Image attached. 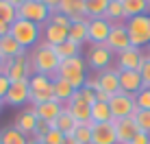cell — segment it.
Returning a JSON list of instances; mask_svg holds the SVG:
<instances>
[{
	"mask_svg": "<svg viewBox=\"0 0 150 144\" xmlns=\"http://www.w3.org/2000/svg\"><path fill=\"white\" fill-rule=\"evenodd\" d=\"M63 144H79V142H76V138H74V135H65Z\"/></svg>",
	"mask_w": 150,
	"mask_h": 144,
	"instance_id": "obj_45",
	"label": "cell"
},
{
	"mask_svg": "<svg viewBox=\"0 0 150 144\" xmlns=\"http://www.w3.org/2000/svg\"><path fill=\"white\" fill-rule=\"evenodd\" d=\"M68 39H72V42H76V44H81V46L89 44V35H87V18L74 20V22L70 24Z\"/></svg>",
	"mask_w": 150,
	"mask_h": 144,
	"instance_id": "obj_22",
	"label": "cell"
},
{
	"mask_svg": "<svg viewBox=\"0 0 150 144\" xmlns=\"http://www.w3.org/2000/svg\"><path fill=\"white\" fill-rule=\"evenodd\" d=\"M113 61H115V55L107 48V44H89V48L85 53V63L94 72L113 68Z\"/></svg>",
	"mask_w": 150,
	"mask_h": 144,
	"instance_id": "obj_5",
	"label": "cell"
},
{
	"mask_svg": "<svg viewBox=\"0 0 150 144\" xmlns=\"http://www.w3.org/2000/svg\"><path fill=\"white\" fill-rule=\"evenodd\" d=\"M37 114H35V109L30 107V109H22L18 114V118H15V129L18 131H22L24 135H33V131H35V127H37Z\"/></svg>",
	"mask_w": 150,
	"mask_h": 144,
	"instance_id": "obj_19",
	"label": "cell"
},
{
	"mask_svg": "<svg viewBox=\"0 0 150 144\" xmlns=\"http://www.w3.org/2000/svg\"><path fill=\"white\" fill-rule=\"evenodd\" d=\"M63 107L74 116V120L79 122V125H89V122H91V107L87 105V103H83V101H79V98L72 96L70 103L63 105Z\"/></svg>",
	"mask_w": 150,
	"mask_h": 144,
	"instance_id": "obj_18",
	"label": "cell"
},
{
	"mask_svg": "<svg viewBox=\"0 0 150 144\" xmlns=\"http://www.w3.org/2000/svg\"><path fill=\"white\" fill-rule=\"evenodd\" d=\"M72 96H74V98H79V101H83V103H87L89 107H91V105H94V103L98 101V98H96V92L91 90L89 85H85V87H81V90H76Z\"/></svg>",
	"mask_w": 150,
	"mask_h": 144,
	"instance_id": "obj_36",
	"label": "cell"
},
{
	"mask_svg": "<svg viewBox=\"0 0 150 144\" xmlns=\"http://www.w3.org/2000/svg\"><path fill=\"white\" fill-rule=\"evenodd\" d=\"M0 144H28V138L15 129V125H11L0 131Z\"/></svg>",
	"mask_w": 150,
	"mask_h": 144,
	"instance_id": "obj_29",
	"label": "cell"
},
{
	"mask_svg": "<svg viewBox=\"0 0 150 144\" xmlns=\"http://www.w3.org/2000/svg\"><path fill=\"white\" fill-rule=\"evenodd\" d=\"M28 144H41V142H35V140H28Z\"/></svg>",
	"mask_w": 150,
	"mask_h": 144,
	"instance_id": "obj_49",
	"label": "cell"
},
{
	"mask_svg": "<svg viewBox=\"0 0 150 144\" xmlns=\"http://www.w3.org/2000/svg\"><path fill=\"white\" fill-rule=\"evenodd\" d=\"M9 35L24 50H33L41 42V26L39 24H33V22H26V20H15L11 24V33Z\"/></svg>",
	"mask_w": 150,
	"mask_h": 144,
	"instance_id": "obj_3",
	"label": "cell"
},
{
	"mask_svg": "<svg viewBox=\"0 0 150 144\" xmlns=\"http://www.w3.org/2000/svg\"><path fill=\"white\" fill-rule=\"evenodd\" d=\"M109 107H111V114H113V120H124V118H133V114L137 111V103H135V96L133 94H120L111 96L109 98Z\"/></svg>",
	"mask_w": 150,
	"mask_h": 144,
	"instance_id": "obj_8",
	"label": "cell"
},
{
	"mask_svg": "<svg viewBox=\"0 0 150 144\" xmlns=\"http://www.w3.org/2000/svg\"><path fill=\"white\" fill-rule=\"evenodd\" d=\"M122 7H124V13H126V20L137 18V15H144V13L150 11L148 0H122Z\"/></svg>",
	"mask_w": 150,
	"mask_h": 144,
	"instance_id": "obj_28",
	"label": "cell"
},
{
	"mask_svg": "<svg viewBox=\"0 0 150 144\" xmlns=\"http://www.w3.org/2000/svg\"><path fill=\"white\" fill-rule=\"evenodd\" d=\"M126 31L131 37V46L135 48H148L150 46V13L137 15L126 20Z\"/></svg>",
	"mask_w": 150,
	"mask_h": 144,
	"instance_id": "obj_4",
	"label": "cell"
},
{
	"mask_svg": "<svg viewBox=\"0 0 150 144\" xmlns=\"http://www.w3.org/2000/svg\"><path fill=\"white\" fill-rule=\"evenodd\" d=\"M144 59H146V53H144L142 48L131 46L128 50L115 55V68H117V70H137V72H139Z\"/></svg>",
	"mask_w": 150,
	"mask_h": 144,
	"instance_id": "obj_11",
	"label": "cell"
},
{
	"mask_svg": "<svg viewBox=\"0 0 150 144\" xmlns=\"http://www.w3.org/2000/svg\"><path fill=\"white\" fill-rule=\"evenodd\" d=\"M2 74H7L11 83H15V81H26V79H30L35 72H33V63H30L28 53L20 55V57H13V59H7Z\"/></svg>",
	"mask_w": 150,
	"mask_h": 144,
	"instance_id": "obj_7",
	"label": "cell"
},
{
	"mask_svg": "<svg viewBox=\"0 0 150 144\" xmlns=\"http://www.w3.org/2000/svg\"><path fill=\"white\" fill-rule=\"evenodd\" d=\"M9 87H11V81H9L7 74H0V98L4 101V96H7Z\"/></svg>",
	"mask_w": 150,
	"mask_h": 144,
	"instance_id": "obj_42",
	"label": "cell"
},
{
	"mask_svg": "<svg viewBox=\"0 0 150 144\" xmlns=\"http://www.w3.org/2000/svg\"><path fill=\"white\" fill-rule=\"evenodd\" d=\"M137 109H150V87H144L139 94H135Z\"/></svg>",
	"mask_w": 150,
	"mask_h": 144,
	"instance_id": "obj_38",
	"label": "cell"
},
{
	"mask_svg": "<svg viewBox=\"0 0 150 144\" xmlns=\"http://www.w3.org/2000/svg\"><path fill=\"white\" fill-rule=\"evenodd\" d=\"M4 63H7V59L0 55V74H2V70H4Z\"/></svg>",
	"mask_w": 150,
	"mask_h": 144,
	"instance_id": "obj_47",
	"label": "cell"
},
{
	"mask_svg": "<svg viewBox=\"0 0 150 144\" xmlns=\"http://www.w3.org/2000/svg\"><path fill=\"white\" fill-rule=\"evenodd\" d=\"M96 81L98 85H100V90L98 92H105V94L109 96H115L120 94V70L117 68H109V70H102V72H96Z\"/></svg>",
	"mask_w": 150,
	"mask_h": 144,
	"instance_id": "obj_12",
	"label": "cell"
},
{
	"mask_svg": "<svg viewBox=\"0 0 150 144\" xmlns=\"http://www.w3.org/2000/svg\"><path fill=\"white\" fill-rule=\"evenodd\" d=\"M35 109V114H37L39 120H46V122H54L57 118H59V114L63 111V105H61L59 101H48V103H44V105H37V107H33Z\"/></svg>",
	"mask_w": 150,
	"mask_h": 144,
	"instance_id": "obj_21",
	"label": "cell"
},
{
	"mask_svg": "<svg viewBox=\"0 0 150 144\" xmlns=\"http://www.w3.org/2000/svg\"><path fill=\"white\" fill-rule=\"evenodd\" d=\"M109 2L111 0H85V15L87 18H105Z\"/></svg>",
	"mask_w": 150,
	"mask_h": 144,
	"instance_id": "obj_30",
	"label": "cell"
},
{
	"mask_svg": "<svg viewBox=\"0 0 150 144\" xmlns=\"http://www.w3.org/2000/svg\"><path fill=\"white\" fill-rule=\"evenodd\" d=\"M76 125H79V122L74 120V116H72L65 107H63V111L59 114V118L52 122L54 129H59L61 133H65V135H72V133H74V129H76Z\"/></svg>",
	"mask_w": 150,
	"mask_h": 144,
	"instance_id": "obj_26",
	"label": "cell"
},
{
	"mask_svg": "<svg viewBox=\"0 0 150 144\" xmlns=\"http://www.w3.org/2000/svg\"><path fill=\"white\" fill-rule=\"evenodd\" d=\"M52 129V122H46V120H37V127H35L33 131V140L35 142H41L46 135H48V131Z\"/></svg>",
	"mask_w": 150,
	"mask_h": 144,
	"instance_id": "obj_37",
	"label": "cell"
},
{
	"mask_svg": "<svg viewBox=\"0 0 150 144\" xmlns=\"http://www.w3.org/2000/svg\"><path fill=\"white\" fill-rule=\"evenodd\" d=\"M91 127H94V122H89V125H76L72 135L76 138L79 144H91Z\"/></svg>",
	"mask_w": 150,
	"mask_h": 144,
	"instance_id": "obj_35",
	"label": "cell"
},
{
	"mask_svg": "<svg viewBox=\"0 0 150 144\" xmlns=\"http://www.w3.org/2000/svg\"><path fill=\"white\" fill-rule=\"evenodd\" d=\"M131 144H150V135H148V133H144V131H139L137 135L133 138Z\"/></svg>",
	"mask_w": 150,
	"mask_h": 144,
	"instance_id": "obj_43",
	"label": "cell"
},
{
	"mask_svg": "<svg viewBox=\"0 0 150 144\" xmlns=\"http://www.w3.org/2000/svg\"><path fill=\"white\" fill-rule=\"evenodd\" d=\"M113 24L107 18H87V35L89 44H107Z\"/></svg>",
	"mask_w": 150,
	"mask_h": 144,
	"instance_id": "obj_10",
	"label": "cell"
},
{
	"mask_svg": "<svg viewBox=\"0 0 150 144\" xmlns=\"http://www.w3.org/2000/svg\"><path fill=\"white\" fill-rule=\"evenodd\" d=\"M68 31H70V29H63V26H59V24L48 22L46 26H41V39L54 48V46L68 42Z\"/></svg>",
	"mask_w": 150,
	"mask_h": 144,
	"instance_id": "obj_17",
	"label": "cell"
},
{
	"mask_svg": "<svg viewBox=\"0 0 150 144\" xmlns=\"http://www.w3.org/2000/svg\"><path fill=\"white\" fill-rule=\"evenodd\" d=\"M48 22H52V24H59V26H63V29H70V24H72V20L68 18V15H63V13H59V11H54L52 15H50V20Z\"/></svg>",
	"mask_w": 150,
	"mask_h": 144,
	"instance_id": "obj_41",
	"label": "cell"
},
{
	"mask_svg": "<svg viewBox=\"0 0 150 144\" xmlns=\"http://www.w3.org/2000/svg\"><path fill=\"white\" fill-rule=\"evenodd\" d=\"M9 33H11V24L0 22V37H4V35H9Z\"/></svg>",
	"mask_w": 150,
	"mask_h": 144,
	"instance_id": "obj_44",
	"label": "cell"
},
{
	"mask_svg": "<svg viewBox=\"0 0 150 144\" xmlns=\"http://www.w3.org/2000/svg\"><path fill=\"white\" fill-rule=\"evenodd\" d=\"M91 144H117L115 125H113V122L94 125L91 127Z\"/></svg>",
	"mask_w": 150,
	"mask_h": 144,
	"instance_id": "obj_15",
	"label": "cell"
},
{
	"mask_svg": "<svg viewBox=\"0 0 150 144\" xmlns=\"http://www.w3.org/2000/svg\"><path fill=\"white\" fill-rule=\"evenodd\" d=\"M30 92H41V90H52V79L46 74H33L28 79Z\"/></svg>",
	"mask_w": 150,
	"mask_h": 144,
	"instance_id": "obj_32",
	"label": "cell"
},
{
	"mask_svg": "<svg viewBox=\"0 0 150 144\" xmlns=\"http://www.w3.org/2000/svg\"><path fill=\"white\" fill-rule=\"evenodd\" d=\"M2 107H4V101H2V98H0V111H2Z\"/></svg>",
	"mask_w": 150,
	"mask_h": 144,
	"instance_id": "obj_48",
	"label": "cell"
},
{
	"mask_svg": "<svg viewBox=\"0 0 150 144\" xmlns=\"http://www.w3.org/2000/svg\"><path fill=\"white\" fill-rule=\"evenodd\" d=\"M30 98V87H28V79L26 81H15L9 87L7 96H4V105H11V107H24L28 105Z\"/></svg>",
	"mask_w": 150,
	"mask_h": 144,
	"instance_id": "obj_13",
	"label": "cell"
},
{
	"mask_svg": "<svg viewBox=\"0 0 150 144\" xmlns=\"http://www.w3.org/2000/svg\"><path fill=\"white\" fill-rule=\"evenodd\" d=\"M52 87H54V98L61 103V105H68L70 103V98H72V94H74V87H72L65 79H61L59 74L52 79Z\"/></svg>",
	"mask_w": 150,
	"mask_h": 144,
	"instance_id": "obj_23",
	"label": "cell"
},
{
	"mask_svg": "<svg viewBox=\"0 0 150 144\" xmlns=\"http://www.w3.org/2000/svg\"><path fill=\"white\" fill-rule=\"evenodd\" d=\"M57 11L68 15L72 22H74V20H81V18H87L85 15V0H61Z\"/></svg>",
	"mask_w": 150,
	"mask_h": 144,
	"instance_id": "obj_20",
	"label": "cell"
},
{
	"mask_svg": "<svg viewBox=\"0 0 150 144\" xmlns=\"http://www.w3.org/2000/svg\"><path fill=\"white\" fill-rule=\"evenodd\" d=\"M63 140H65V133H61L59 129H50L48 131V135L41 140V144H63Z\"/></svg>",
	"mask_w": 150,
	"mask_h": 144,
	"instance_id": "obj_39",
	"label": "cell"
},
{
	"mask_svg": "<svg viewBox=\"0 0 150 144\" xmlns=\"http://www.w3.org/2000/svg\"><path fill=\"white\" fill-rule=\"evenodd\" d=\"M28 53V50H24L22 46H20L11 35H4V37H0V55H2L4 59H13V57H20V55Z\"/></svg>",
	"mask_w": 150,
	"mask_h": 144,
	"instance_id": "obj_24",
	"label": "cell"
},
{
	"mask_svg": "<svg viewBox=\"0 0 150 144\" xmlns=\"http://www.w3.org/2000/svg\"><path fill=\"white\" fill-rule=\"evenodd\" d=\"M9 2H11L13 7H15V9H18V7H22L24 2H28V0H9Z\"/></svg>",
	"mask_w": 150,
	"mask_h": 144,
	"instance_id": "obj_46",
	"label": "cell"
},
{
	"mask_svg": "<svg viewBox=\"0 0 150 144\" xmlns=\"http://www.w3.org/2000/svg\"><path fill=\"white\" fill-rule=\"evenodd\" d=\"M28 57H30V63H33V72L35 74H46V76H50V79H54V76L59 74L61 59L57 57L52 46L46 44L44 39H41L33 50H28Z\"/></svg>",
	"mask_w": 150,
	"mask_h": 144,
	"instance_id": "obj_1",
	"label": "cell"
},
{
	"mask_svg": "<svg viewBox=\"0 0 150 144\" xmlns=\"http://www.w3.org/2000/svg\"><path fill=\"white\" fill-rule=\"evenodd\" d=\"M115 125V135H117V144H131L133 138L139 133L137 122L133 118H124V120H113Z\"/></svg>",
	"mask_w": 150,
	"mask_h": 144,
	"instance_id": "obj_16",
	"label": "cell"
},
{
	"mask_svg": "<svg viewBox=\"0 0 150 144\" xmlns=\"http://www.w3.org/2000/svg\"><path fill=\"white\" fill-rule=\"evenodd\" d=\"M107 48L113 55H120V53L131 48V37H128V31H126V22H120V24H113L111 26L109 39H107Z\"/></svg>",
	"mask_w": 150,
	"mask_h": 144,
	"instance_id": "obj_9",
	"label": "cell"
},
{
	"mask_svg": "<svg viewBox=\"0 0 150 144\" xmlns=\"http://www.w3.org/2000/svg\"><path fill=\"white\" fill-rule=\"evenodd\" d=\"M105 18L109 20L111 24H120V22H126V13H124V7H122V0H111L109 7H107V13Z\"/></svg>",
	"mask_w": 150,
	"mask_h": 144,
	"instance_id": "obj_31",
	"label": "cell"
},
{
	"mask_svg": "<svg viewBox=\"0 0 150 144\" xmlns=\"http://www.w3.org/2000/svg\"><path fill=\"white\" fill-rule=\"evenodd\" d=\"M148 4H150V0H148Z\"/></svg>",
	"mask_w": 150,
	"mask_h": 144,
	"instance_id": "obj_51",
	"label": "cell"
},
{
	"mask_svg": "<svg viewBox=\"0 0 150 144\" xmlns=\"http://www.w3.org/2000/svg\"><path fill=\"white\" fill-rule=\"evenodd\" d=\"M148 50H150V46H148Z\"/></svg>",
	"mask_w": 150,
	"mask_h": 144,
	"instance_id": "obj_50",
	"label": "cell"
},
{
	"mask_svg": "<svg viewBox=\"0 0 150 144\" xmlns=\"http://www.w3.org/2000/svg\"><path fill=\"white\" fill-rule=\"evenodd\" d=\"M91 122H94V125L113 122V114H111L109 103H100V101H96L94 105H91Z\"/></svg>",
	"mask_w": 150,
	"mask_h": 144,
	"instance_id": "obj_25",
	"label": "cell"
},
{
	"mask_svg": "<svg viewBox=\"0 0 150 144\" xmlns=\"http://www.w3.org/2000/svg\"><path fill=\"white\" fill-rule=\"evenodd\" d=\"M15 20H18V9H15L9 0H0V22L13 24Z\"/></svg>",
	"mask_w": 150,
	"mask_h": 144,
	"instance_id": "obj_33",
	"label": "cell"
},
{
	"mask_svg": "<svg viewBox=\"0 0 150 144\" xmlns=\"http://www.w3.org/2000/svg\"><path fill=\"white\" fill-rule=\"evenodd\" d=\"M120 90L124 94H139L144 90L142 74L137 70H120Z\"/></svg>",
	"mask_w": 150,
	"mask_h": 144,
	"instance_id": "obj_14",
	"label": "cell"
},
{
	"mask_svg": "<svg viewBox=\"0 0 150 144\" xmlns=\"http://www.w3.org/2000/svg\"><path fill=\"white\" fill-rule=\"evenodd\" d=\"M139 74H142L144 87H150V50L146 53V59H144L142 68H139Z\"/></svg>",
	"mask_w": 150,
	"mask_h": 144,
	"instance_id": "obj_40",
	"label": "cell"
},
{
	"mask_svg": "<svg viewBox=\"0 0 150 144\" xmlns=\"http://www.w3.org/2000/svg\"><path fill=\"white\" fill-rule=\"evenodd\" d=\"M54 53H57V57H59L61 61H63V59H72V57H81V55H83V46L76 44V42H72V39H68V42L54 46Z\"/></svg>",
	"mask_w": 150,
	"mask_h": 144,
	"instance_id": "obj_27",
	"label": "cell"
},
{
	"mask_svg": "<svg viewBox=\"0 0 150 144\" xmlns=\"http://www.w3.org/2000/svg\"><path fill=\"white\" fill-rule=\"evenodd\" d=\"M133 120L137 122V129L150 135V109H137L133 114Z\"/></svg>",
	"mask_w": 150,
	"mask_h": 144,
	"instance_id": "obj_34",
	"label": "cell"
},
{
	"mask_svg": "<svg viewBox=\"0 0 150 144\" xmlns=\"http://www.w3.org/2000/svg\"><path fill=\"white\" fill-rule=\"evenodd\" d=\"M50 15H52V11H50L41 0H28L22 7H18V20H26V22L39 24V26H46V24H48Z\"/></svg>",
	"mask_w": 150,
	"mask_h": 144,
	"instance_id": "obj_6",
	"label": "cell"
},
{
	"mask_svg": "<svg viewBox=\"0 0 150 144\" xmlns=\"http://www.w3.org/2000/svg\"><path fill=\"white\" fill-rule=\"evenodd\" d=\"M59 76L61 79H65L68 83L74 87V90H81V87H85L87 79H89V74H87V63H85V57H72V59H63L59 66Z\"/></svg>",
	"mask_w": 150,
	"mask_h": 144,
	"instance_id": "obj_2",
	"label": "cell"
}]
</instances>
